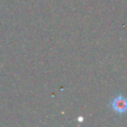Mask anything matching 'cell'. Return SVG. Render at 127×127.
Masks as SVG:
<instances>
[{
	"instance_id": "1",
	"label": "cell",
	"mask_w": 127,
	"mask_h": 127,
	"mask_svg": "<svg viewBox=\"0 0 127 127\" xmlns=\"http://www.w3.org/2000/svg\"><path fill=\"white\" fill-rule=\"evenodd\" d=\"M111 106L116 112L125 113L127 111V98L122 95H118L111 102Z\"/></svg>"
}]
</instances>
